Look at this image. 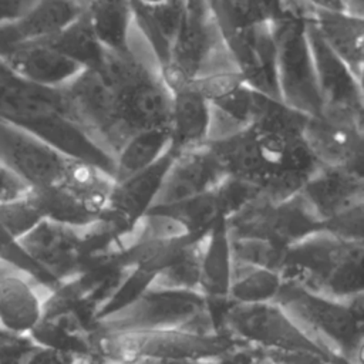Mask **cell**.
Listing matches in <instances>:
<instances>
[{"label": "cell", "instance_id": "6da1fadb", "mask_svg": "<svg viewBox=\"0 0 364 364\" xmlns=\"http://www.w3.org/2000/svg\"><path fill=\"white\" fill-rule=\"evenodd\" d=\"M364 293L336 300L283 282L274 301L324 353L343 364H363Z\"/></svg>", "mask_w": 364, "mask_h": 364}, {"label": "cell", "instance_id": "7a4b0ae2", "mask_svg": "<svg viewBox=\"0 0 364 364\" xmlns=\"http://www.w3.org/2000/svg\"><path fill=\"white\" fill-rule=\"evenodd\" d=\"M363 260L364 242L318 230L286 249L280 274L283 282L330 299L348 300L364 293Z\"/></svg>", "mask_w": 364, "mask_h": 364}, {"label": "cell", "instance_id": "3957f363", "mask_svg": "<svg viewBox=\"0 0 364 364\" xmlns=\"http://www.w3.org/2000/svg\"><path fill=\"white\" fill-rule=\"evenodd\" d=\"M239 341L228 331L200 334L181 328L91 336V358L119 364L134 358L218 360Z\"/></svg>", "mask_w": 364, "mask_h": 364}, {"label": "cell", "instance_id": "277c9868", "mask_svg": "<svg viewBox=\"0 0 364 364\" xmlns=\"http://www.w3.org/2000/svg\"><path fill=\"white\" fill-rule=\"evenodd\" d=\"M181 328L200 334L219 331L200 291L149 286L127 307L97 320L95 331L131 333Z\"/></svg>", "mask_w": 364, "mask_h": 364}, {"label": "cell", "instance_id": "5b68a950", "mask_svg": "<svg viewBox=\"0 0 364 364\" xmlns=\"http://www.w3.org/2000/svg\"><path fill=\"white\" fill-rule=\"evenodd\" d=\"M236 70L210 0H188L162 74L169 87Z\"/></svg>", "mask_w": 364, "mask_h": 364}, {"label": "cell", "instance_id": "8992f818", "mask_svg": "<svg viewBox=\"0 0 364 364\" xmlns=\"http://www.w3.org/2000/svg\"><path fill=\"white\" fill-rule=\"evenodd\" d=\"M64 112L114 158L128 139L119 117V94L97 68H84L58 88Z\"/></svg>", "mask_w": 364, "mask_h": 364}, {"label": "cell", "instance_id": "52a82bcc", "mask_svg": "<svg viewBox=\"0 0 364 364\" xmlns=\"http://www.w3.org/2000/svg\"><path fill=\"white\" fill-rule=\"evenodd\" d=\"M280 101L309 117L321 112V100L306 33V20L286 16L272 24Z\"/></svg>", "mask_w": 364, "mask_h": 364}, {"label": "cell", "instance_id": "ba28073f", "mask_svg": "<svg viewBox=\"0 0 364 364\" xmlns=\"http://www.w3.org/2000/svg\"><path fill=\"white\" fill-rule=\"evenodd\" d=\"M220 330L228 331L237 341L260 350L310 351L324 355L336 364H343L313 343L274 300L230 303L223 313Z\"/></svg>", "mask_w": 364, "mask_h": 364}, {"label": "cell", "instance_id": "9c48e42d", "mask_svg": "<svg viewBox=\"0 0 364 364\" xmlns=\"http://www.w3.org/2000/svg\"><path fill=\"white\" fill-rule=\"evenodd\" d=\"M230 237H256L289 247L303 237L323 229V222L299 192L273 203L256 198L226 219Z\"/></svg>", "mask_w": 364, "mask_h": 364}, {"label": "cell", "instance_id": "30bf717a", "mask_svg": "<svg viewBox=\"0 0 364 364\" xmlns=\"http://www.w3.org/2000/svg\"><path fill=\"white\" fill-rule=\"evenodd\" d=\"M70 162V158L33 132L0 118V165L30 188L58 183Z\"/></svg>", "mask_w": 364, "mask_h": 364}, {"label": "cell", "instance_id": "8fae6325", "mask_svg": "<svg viewBox=\"0 0 364 364\" xmlns=\"http://www.w3.org/2000/svg\"><path fill=\"white\" fill-rule=\"evenodd\" d=\"M301 135L321 166L363 171V117L321 111L307 118Z\"/></svg>", "mask_w": 364, "mask_h": 364}, {"label": "cell", "instance_id": "7c38bea8", "mask_svg": "<svg viewBox=\"0 0 364 364\" xmlns=\"http://www.w3.org/2000/svg\"><path fill=\"white\" fill-rule=\"evenodd\" d=\"M306 33L323 105L321 111L363 117V80L355 77L350 67L323 41L310 20H306Z\"/></svg>", "mask_w": 364, "mask_h": 364}, {"label": "cell", "instance_id": "4fadbf2b", "mask_svg": "<svg viewBox=\"0 0 364 364\" xmlns=\"http://www.w3.org/2000/svg\"><path fill=\"white\" fill-rule=\"evenodd\" d=\"M225 38L243 81L256 92L280 100L272 24H247L228 33Z\"/></svg>", "mask_w": 364, "mask_h": 364}, {"label": "cell", "instance_id": "5bb4252c", "mask_svg": "<svg viewBox=\"0 0 364 364\" xmlns=\"http://www.w3.org/2000/svg\"><path fill=\"white\" fill-rule=\"evenodd\" d=\"M175 154L169 149L148 168L115 182L101 219L121 233L131 232L152 208Z\"/></svg>", "mask_w": 364, "mask_h": 364}, {"label": "cell", "instance_id": "9a60e30c", "mask_svg": "<svg viewBox=\"0 0 364 364\" xmlns=\"http://www.w3.org/2000/svg\"><path fill=\"white\" fill-rule=\"evenodd\" d=\"M82 228H73L43 219L18 239L24 252L58 283L78 273Z\"/></svg>", "mask_w": 364, "mask_h": 364}, {"label": "cell", "instance_id": "2e32d148", "mask_svg": "<svg viewBox=\"0 0 364 364\" xmlns=\"http://www.w3.org/2000/svg\"><path fill=\"white\" fill-rule=\"evenodd\" d=\"M225 176L223 168L206 144L175 154L152 206L172 205L205 193Z\"/></svg>", "mask_w": 364, "mask_h": 364}, {"label": "cell", "instance_id": "e0dca14e", "mask_svg": "<svg viewBox=\"0 0 364 364\" xmlns=\"http://www.w3.org/2000/svg\"><path fill=\"white\" fill-rule=\"evenodd\" d=\"M4 64L21 80L44 87L61 88L84 67L46 41L26 43L0 51Z\"/></svg>", "mask_w": 364, "mask_h": 364}, {"label": "cell", "instance_id": "ac0fdd59", "mask_svg": "<svg viewBox=\"0 0 364 364\" xmlns=\"http://www.w3.org/2000/svg\"><path fill=\"white\" fill-rule=\"evenodd\" d=\"M51 293L28 274L6 267L0 272V330L30 334L40 323L44 301Z\"/></svg>", "mask_w": 364, "mask_h": 364}, {"label": "cell", "instance_id": "d6986e66", "mask_svg": "<svg viewBox=\"0 0 364 364\" xmlns=\"http://www.w3.org/2000/svg\"><path fill=\"white\" fill-rule=\"evenodd\" d=\"M84 9L81 0H36L21 16L0 27V51L57 36Z\"/></svg>", "mask_w": 364, "mask_h": 364}, {"label": "cell", "instance_id": "ffe728a7", "mask_svg": "<svg viewBox=\"0 0 364 364\" xmlns=\"http://www.w3.org/2000/svg\"><path fill=\"white\" fill-rule=\"evenodd\" d=\"M301 196L321 222L364 203L363 171L340 166H320L304 183Z\"/></svg>", "mask_w": 364, "mask_h": 364}, {"label": "cell", "instance_id": "44dd1931", "mask_svg": "<svg viewBox=\"0 0 364 364\" xmlns=\"http://www.w3.org/2000/svg\"><path fill=\"white\" fill-rule=\"evenodd\" d=\"M119 94V117L129 138L132 134L169 125L172 91L162 73L152 74Z\"/></svg>", "mask_w": 364, "mask_h": 364}, {"label": "cell", "instance_id": "7402d4cb", "mask_svg": "<svg viewBox=\"0 0 364 364\" xmlns=\"http://www.w3.org/2000/svg\"><path fill=\"white\" fill-rule=\"evenodd\" d=\"M172 104L169 115L171 149L179 154L208 142L209 102L192 84L171 87Z\"/></svg>", "mask_w": 364, "mask_h": 364}, {"label": "cell", "instance_id": "603a6c76", "mask_svg": "<svg viewBox=\"0 0 364 364\" xmlns=\"http://www.w3.org/2000/svg\"><path fill=\"white\" fill-rule=\"evenodd\" d=\"M323 41L363 80L364 65V17L343 10L311 7L309 18Z\"/></svg>", "mask_w": 364, "mask_h": 364}, {"label": "cell", "instance_id": "cb8c5ba5", "mask_svg": "<svg viewBox=\"0 0 364 364\" xmlns=\"http://www.w3.org/2000/svg\"><path fill=\"white\" fill-rule=\"evenodd\" d=\"M188 0H164L142 3L131 0L132 23L154 51L162 71L168 64L169 51L183 21Z\"/></svg>", "mask_w": 364, "mask_h": 364}, {"label": "cell", "instance_id": "d4e9b609", "mask_svg": "<svg viewBox=\"0 0 364 364\" xmlns=\"http://www.w3.org/2000/svg\"><path fill=\"white\" fill-rule=\"evenodd\" d=\"M232 269L230 235L226 218L222 216L205 235L202 243L199 291L208 301L229 300Z\"/></svg>", "mask_w": 364, "mask_h": 364}, {"label": "cell", "instance_id": "484cf974", "mask_svg": "<svg viewBox=\"0 0 364 364\" xmlns=\"http://www.w3.org/2000/svg\"><path fill=\"white\" fill-rule=\"evenodd\" d=\"M206 145L228 176H235L257 186L270 171L260 139L252 127L225 139L206 142Z\"/></svg>", "mask_w": 364, "mask_h": 364}, {"label": "cell", "instance_id": "4316f807", "mask_svg": "<svg viewBox=\"0 0 364 364\" xmlns=\"http://www.w3.org/2000/svg\"><path fill=\"white\" fill-rule=\"evenodd\" d=\"M169 149L171 135L168 127L148 128L132 134L115 154V182L148 168Z\"/></svg>", "mask_w": 364, "mask_h": 364}, {"label": "cell", "instance_id": "83f0119b", "mask_svg": "<svg viewBox=\"0 0 364 364\" xmlns=\"http://www.w3.org/2000/svg\"><path fill=\"white\" fill-rule=\"evenodd\" d=\"M27 198L46 220L73 228H85L100 219L61 183L30 188Z\"/></svg>", "mask_w": 364, "mask_h": 364}, {"label": "cell", "instance_id": "f1b7e54d", "mask_svg": "<svg viewBox=\"0 0 364 364\" xmlns=\"http://www.w3.org/2000/svg\"><path fill=\"white\" fill-rule=\"evenodd\" d=\"M85 13L105 50L127 48L132 27L131 0H90Z\"/></svg>", "mask_w": 364, "mask_h": 364}, {"label": "cell", "instance_id": "f546056e", "mask_svg": "<svg viewBox=\"0 0 364 364\" xmlns=\"http://www.w3.org/2000/svg\"><path fill=\"white\" fill-rule=\"evenodd\" d=\"M58 183H61L91 212L101 218L115 185V179L111 173L102 171L101 168L71 159L63 179Z\"/></svg>", "mask_w": 364, "mask_h": 364}, {"label": "cell", "instance_id": "4dcf8cb0", "mask_svg": "<svg viewBox=\"0 0 364 364\" xmlns=\"http://www.w3.org/2000/svg\"><path fill=\"white\" fill-rule=\"evenodd\" d=\"M283 284L279 272L233 260L229 300L232 303L273 301Z\"/></svg>", "mask_w": 364, "mask_h": 364}, {"label": "cell", "instance_id": "1f68e13d", "mask_svg": "<svg viewBox=\"0 0 364 364\" xmlns=\"http://www.w3.org/2000/svg\"><path fill=\"white\" fill-rule=\"evenodd\" d=\"M44 41L84 68H98L104 55V47L92 30L85 9L63 31Z\"/></svg>", "mask_w": 364, "mask_h": 364}, {"label": "cell", "instance_id": "d6a6232c", "mask_svg": "<svg viewBox=\"0 0 364 364\" xmlns=\"http://www.w3.org/2000/svg\"><path fill=\"white\" fill-rule=\"evenodd\" d=\"M151 209L161 210L176 219L183 226V229L195 239L205 237V235L210 230L216 220L223 216L216 199L215 188L198 196L172 205L152 206Z\"/></svg>", "mask_w": 364, "mask_h": 364}, {"label": "cell", "instance_id": "836d02e7", "mask_svg": "<svg viewBox=\"0 0 364 364\" xmlns=\"http://www.w3.org/2000/svg\"><path fill=\"white\" fill-rule=\"evenodd\" d=\"M202 243L203 239L192 243L176 262L158 272L151 286L162 289L199 291Z\"/></svg>", "mask_w": 364, "mask_h": 364}, {"label": "cell", "instance_id": "e575fe53", "mask_svg": "<svg viewBox=\"0 0 364 364\" xmlns=\"http://www.w3.org/2000/svg\"><path fill=\"white\" fill-rule=\"evenodd\" d=\"M230 246L235 262L267 267L280 273L286 247L256 237H230Z\"/></svg>", "mask_w": 364, "mask_h": 364}, {"label": "cell", "instance_id": "d590c367", "mask_svg": "<svg viewBox=\"0 0 364 364\" xmlns=\"http://www.w3.org/2000/svg\"><path fill=\"white\" fill-rule=\"evenodd\" d=\"M154 277L155 276L152 273L141 269H125L121 279L112 289L111 294L98 309L97 320L111 313H115L135 301L151 286Z\"/></svg>", "mask_w": 364, "mask_h": 364}, {"label": "cell", "instance_id": "8d00e7d4", "mask_svg": "<svg viewBox=\"0 0 364 364\" xmlns=\"http://www.w3.org/2000/svg\"><path fill=\"white\" fill-rule=\"evenodd\" d=\"M41 220V215L30 202L27 193L23 198L0 203V229L16 240L33 230Z\"/></svg>", "mask_w": 364, "mask_h": 364}, {"label": "cell", "instance_id": "74e56055", "mask_svg": "<svg viewBox=\"0 0 364 364\" xmlns=\"http://www.w3.org/2000/svg\"><path fill=\"white\" fill-rule=\"evenodd\" d=\"M363 225H364V203H360L324 220L321 230H326L344 240L364 242Z\"/></svg>", "mask_w": 364, "mask_h": 364}, {"label": "cell", "instance_id": "f35d334b", "mask_svg": "<svg viewBox=\"0 0 364 364\" xmlns=\"http://www.w3.org/2000/svg\"><path fill=\"white\" fill-rule=\"evenodd\" d=\"M243 9L247 24H273L289 16L284 0H243Z\"/></svg>", "mask_w": 364, "mask_h": 364}, {"label": "cell", "instance_id": "ab89813d", "mask_svg": "<svg viewBox=\"0 0 364 364\" xmlns=\"http://www.w3.org/2000/svg\"><path fill=\"white\" fill-rule=\"evenodd\" d=\"M30 186L6 166L0 165V203L23 198Z\"/></svg>", "mask_w": 364, "mask_h": 364}, {"label": "cell", "instance_id": "60d3db41", "mask_svg": "<svg viewBox=\"0 0 364 364\" xmlns=\"http://www.w3.org/2000/svg\"><path fill=\"white\" fill-rule=\"evenodd\" d=\"M36 0H0V27L21 16Z\"/></svg>", "mask_w": 364, "mask_h": 364}, {"label": "cell", "instance_id": "b9f144b4", "mask_svg": "<svg viewBox=\"0 0 364 364\" xmlns=\"http://www.w3.org/2000/svg\"><path fill=\"white\" fill-rule=\"evenodd\" d=\"M119 364H216V360H172V358H134Z\"/></svg>", "mask_w": 364, "mask_h": 364}, {"label": "cell", "instance_id": "7bdbcfd3", "mask_svg": "<svg viewBox=\"0 0 364 364\" xmlns=\"http://www.w3.org/2000/svg\"><path fill=\"white\" fill-rule=\"evenodd\" d=\"M343 9L357 17H364V0H343Z\"/></svg>", "mask_w": 364, "mask_h": 364}, {"label": "cell", "instance_id": "ee69618b", "mask_svg": "<svg viewBox=\"0 0 364 364\" xmlns=\"http://www.w3.org/2000/svg\"><path fill=\"white\" fill-rule=\"evenodd\" d=\"M313 7L326 9V10H343V0H304Z\"/></svg>", "mask_w": 364, "mask_h": 364}, {"label": "cell", "instance_id": "f6af8a7d", "mask_svg": "<svg viewBox=\"0 0 364 364\" xmlns=\"http://www.w3.org/2000/svg\"><path fill=\"white\" fill-rule=\"evenodd\" d=\"M80 364H111V363H105V361H101L97 358H84L80 361Z\"/></svg>", "mask_w": 364, "mask_h": 364}, {"label": "cell", "instance_id": "bcb514c9", "mask_svg": "<svg viewBox=\"0 0 364 364\" xmlns=\"http://www.w3.org/2000/svg\"><path fill=\"white\" fill-rule=\"evenodd\" d=\"M138 1H142V3H159V1H164V0H138Z\"/></svg>", "mask_w": 364, "mask_h": 364}, {"label": "cell", "instance_id": "7dc6e473", "mask_svg": "<svg viewBox=\"0 0 364 364\" xmlns=\"http://www.w3.org/2000/svg\"><path fill=\"white\" fill-rule=\"evenodd\" d=\"M81 1H82V3H84V4H85V6H87V3H88V1H90V0H81Z\"/></svg>", "mask_w": 364, "mask_h": 364}]
</instances>
